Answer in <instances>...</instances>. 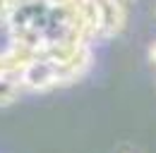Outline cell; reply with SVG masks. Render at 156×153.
<instances>
[{
    "mask_svg": "<svg viewBox=\"0 0 156 153\" xmlns=\"http://www.w3.org/2000/svg\"><path fill=\"white\" fill-rule=\"evenodd\" d=\"M91 62H94V53L89 46H84L75 57H70L65 62L36 57L24 70L22 84L27 91H51V89H60V86H70L91 70Z\"/></svg>",
    "mask_w": 156,
    "mask_h": 153,
    "instance_id": "6da1fadb",
    "label": "cell"
},
{
    "mask_svg": "<svg viewBox=\"0 0 156 153\" xmlns=\"http://www.w3.org/2000/svg\"><path fill=\"white\" fill-rule=\"evenodd\" d=\"M98 38H115L127 22V7L122 0H96Z\"/></svg>",
    "mask_w": 156,
    "mask_h": 153,
    "instance_id": "7a4b0ae2",
    "label": "cell"
},
{
    "mask_svg": "<svg viewBox=\"0 0 156 153\" xmlns=\"http://www.w3.org/2000/svg\"><path fill=\"white\" fill-rule=\"evenodd\" d=\"M36 60V53L22 46H12L0 50V79L2 76H22L24 70Z\"/></svg>",
    "mask_w": 156,
    "mask_h": 153,
    "instance_id": "3957f363",
    "label": "cell"
},
{
    "mask_svg": "<svg viewBox=\"0 0 156 153\" xmlns=\"http://www.w3.org/2000/svg\"><path fill=\"white\" fill-rule=\"evenodd\" d=\"M24 91L27 89L22 84V76H2L0 79V108H10L12 103H17Z\"/></svg>",
    "mask_w": 156,
    "mask_h": 153,
    "instance_id": "277c9868",
    "label": "cell"
},
{
    "mask_svg": "<svg viewBox=\"0 0 156 153\" xmlns=\"http://www.w3.org/2000/svg\"><path fill=\"white\" fill-rule=\"evenodd\" d=\"M17 2H20V0H0V26L7 29L10 19H12L15 10H17Z\"/></svg>",
    "mask_w": 156,
    "mask_h": 153,
    "instance_id": "5b68a950",
    "label": "cell"
},
{
    "mask_svg": "<svg viewBox=\"0 0 156 153\" xmlns=\"http://www.w3.org/2000/svg\"><path fill=\"white\" fill-rule=\"evenodd\" d=\"M149 60H151V62L156 65V43L151 46V48H149Z\"/></svg>",
    "mask_w": 156,
    "mask_h": 153,
    "instance_id": "8992f818",
    "label": "cell"
},
{
    "mask_svg": "<svg viewBox=\"0 0 156 153\" xmlns=\"http://www.w3.org/2000/svg\"><path fill=\"white\" fill-rule=\"evenodd\" d=\"M122 2H125V7H127V5H132V2H135V0H122Z\"/></svg>",
    "mask_w": 156,
    "mask_h": 153,
    "instance_id": "52a82bcc",
    "label": "cell"
}]
</instances>
